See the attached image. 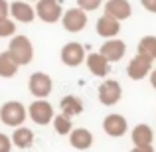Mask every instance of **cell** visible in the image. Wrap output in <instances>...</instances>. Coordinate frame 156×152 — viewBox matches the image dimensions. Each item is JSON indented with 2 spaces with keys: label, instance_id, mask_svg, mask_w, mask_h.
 Returning <instances> with one entry per match:
<instances>
[{
  "label": "cell",
  "instance_id": "cell-1",
  "mask_svg": "<svg viewBox=\"0 0 156 152\" xmlns=\"http://www.w3.org/2000/svg\"><path fill=\"white\" fill-rule=\"evenodd\" d=\"M26 117H28V109L20 101H8L0 107V121L6 126L16 129V126L24 125Z\"/></svg>",
  "mask_w": 156,
  "mask_h": 152
},
{
  "label": "cell",
  "instance_id": "cell-2",
  "mask_svg": "<svg viewBox=\"0 0 156 152\" xmlns=\"http://www.w3.org/2000/svg\"><path fill=\"white\" fill-rule=\"evenodd\" d=\"M8 51L18 61V65H28L34 59V46L28 36H12L10 44H8Z\"/></svg>",
  "mask_w": 156,
  "mask_h": 152
},
{
  "label": "cell",
  "instance_id": "cell-3",
  "mask_svg": "<svg viewBox=\"0 0 156 152\" xmlns=\"http://www.w3.org/2000/svg\"><path fill=\"white\" fill-rule=\"evenodd\" d=\"M36 16L46 24H55L63 16L59 0H36Z\"/></svg>",
  "mask_w": 156,
  "mask_h": 152
},
{
  "label": "cell",
  "instance_id": "cell-4",
  "mask_svg": "<svg viewBox=\"0 0 156 152\" xmlns=\"http://www.w3.org/2000/svg\"><path fill=\"white\" fill-rule=\"evenodd\" d=\"M28 89H30V93L36 99H46L53 91V81L48 73L36 71V73H32L30 79H28Z\"/></svg>",
  "mask_w": 156,
  "mask_h": 152
},
{
  "label": "cell",
  "instance_id": "cell-5",
  "mask_svg": "<svg viewBox=\"0 0 156 152\" xmlns=\"http://www.w3.org/2000/svg\"><path fill=\"white\" fill-rule=\"evenodd\" d=\"M28 117H30L36 125L46 126V125H50L53 121L55 113H53L51 103H48L46 99H36L30 107H28Z\"/></svg>",
  "mask_w": 156,
  "mask_h": 152
},
{
  "label": "cell",
  "instance_id": "cell-6",
  "mask_svg": "<svg viewBox=\"0 0 156 152\" xmlns=\"http://www.w3.org/2000/svg\"><path fill=\"white\" fill-rule=\"evenodd\" d=\"M61 26L67 32H71V34H77V32L85 30V26H87V12L79 6L65 10L63 16H61Z\"/></svg>",
  "mask_w": 156,
  "mask_h": 152
},
{
  "label": "cell",
  "instance_id": "cell-7",
  "mask_svg": "<svg viewBox=\"0 0 156 152\" xmlns=\"http://www.w3.org/2000/svg\"><path fill=\"white\" fill-rule=\"evenodd\" d=\"M150 71H152V59L142 55V53H136V55L129 61V65H126V75L133 81H140V79H144V77H148Z\"/></svg>",
  "mask_w": 156,
  "mask_h": 152
},
{
  "label": "cell",
  "instance_id": "cell-8",
  "mask_svg": "<svg viewBox=\"0 0 156 152\" xmlns=\"http://www.w3.org/2000/svg\"><path fill=\"white\" fill-rule=\"evenodd\" d=\"M59 57H61V63L67 65V67H77L85 61L87 53H85V48L81 46L79 42H67L59 51Z\"/></svg>",
  "mask_w": 156,
  "mask_h": 152
},
{
  "label": "cell",
  "instance_id": "cell-9",
  "mask_svg": "<svg viewBox=\"0 0 156 152\" xmlns=\"http://www.w3.org/2000/svg\"><path fill=\"white\" fill-rule=\"evenodd\" d=\"M122 97V87L117 79H107L99 85V101L105 107H113L121 101Z\"/></svg>",
  "mask_w": 156,
  "mask_h": 152
},
{
  "label": "cell",
  "instance_id": "cell-10",
  "mask_svg": "<svg viewBox=\"0 0 156 152\" xmlns=\"http://www.w3.org/2000/svg\"><path fill=\"white\" fill-rule=\"evenodd\" d=\"M103 130H105V134H109V136H113V138H121V136H125V133L129 130V122L119 113L107 115L103 118Z\"/></svg>",
  "mask_w": 156,
  "mask_h": 152
},
{
  "label": "cell",
  "instance_id": "cell-11",
  "mask_svg": "<svg viewBox=\"0 0 156 152\" xmlns=\"http://www.w3.org/2000/svg\"><path fill=\"white\" fill-rule=\"evenodd\" d=\"M85 65H87V69L95 77H107V75H109V71H111V61L107 59L101 51L89 53V55L85 57Z\"/></svg>",
  "mask_w": 156,
  "mask_h": 152
},
{
  "label": "cell",
  "instance_id": "cell-12",
  "mask_svg": "<svg viewBox=\"0 0 156 152\" xmlns=\"http://www.w3.org/2000/svg\"><path fill=\"white\" fill-rule=\"evenodd\" d=\"M95 30H97V34H99L101 38H105V40L115 38V36H119V32H121V20L113 18L111 14L105 12V14L97 20Z\"/></svg>",
  "mask_w": 156,
  "mask_h": 152
},
{
  "label": "cell",
  "instance_id": "cell-13",
  "mask_svg": "<svg viewBox=\"0 0 156 152\" xmlns=\"http://www.w3.org/2000/svg\"><path fill=\"white\" fill-rule=\"evenodd\" d=\"M99 51L103 53L111 63H115V61H121L122 57H125L126 44L122 42V40H119V38H109V40H105V44L101 46Z\"/></svg>",
  "mask_w": 156,
  "mask_h": 152
},
{
  "label": "cell",
  "instance_id": "cell-14",
  "mask_svg": "<svg viewBox=\"0 0 156 152\" xmlns=\"http://www.w3.org/2000/svg\"><path fill=\"white\" fill-rule=\"evenodd\" d=\"M10 16L22 24H30L36 18V8L28 4V0H16L10 2Z\"/></svg>",
  "mask_w": 156,
  "mask_h": 152
},
{
  "label": "cell",
  "instance_id": "cell-15",
  "mask_svg": "<svg viewBox=\"0 0 156 152\" xmlns=\"http://www.w3.org/2000/svg\"><path fill=\"white\" fill-rule=\"evenodd\" d=\"M103 6L107 14H111L117 20H129L133 16V6L129 0H107V4Z\"/></svg>",
  "mask_w": 156,
  "mask_h": 152
},
{
  "label": "cell",
  "instance_id": "cell-16",
  "mask_svg": "<svg viewBox=\"0 0 156 152\" xmlns=\"http://www.w3.org/2000/svg\"><path fill=\"white\" fill-rule=\"evenodd\" d=\"M67 136H69V144L75 150H87L93 146V134L87 129H71V133Z\"/></svg>",
  "mask_w": 156,
  "mask_h": 152
},
{
  "label": "cell",
  "instance_id": "cell-17",
  "mask_svg": "<svg viewBox=\"0 0 156 152\" xmlns=\"http://www.w3.org/2000/svg\"><path fill=\"white\" fill-rule=\"evenodd\" d=\"M59 109L63 115H67V117H77V115L83 113V101L79 99L77 95H65L63 99L59 103Z\"/></svg>",
  "mask_w": 156,
  "mask_h": 152
},
{
  "label": "cell",
  "instance_id": "cell-18",
  "mask_svg": "<svg viewBox=\"0 0 156 152\" xmlns=\"http://www.w3.org/2000/svg\"><path fill=\"white\" fill-rule=\"evenodd\" d=\"M20 65L18 61L12 57L10 51H2L0 53V77L2 79H10V77H14L16 73H18Z\"/></svg>",
  "mask_w": 156,
  "mask_h": 152
},
{
  "label": "cell",
  "instance_id": "cell-19",
  "mask_svg": "<svg viewBox=\"0 0 156 152\" xmlns=\"http://www.w3.org/2000/svg\"><path fill=\"white\" fill-rule=\"evenodd\" d=\"M12 144L16 148H30L34 144V133L28 126H16V130L12 133Z\"/></svg>",
  "mask_w": 156,
  "mask_h": 152
},
{
  "label": "cell",
  "instance_id": "cell-20",
  "mask_svg": "<svg viewBox=\"0 0 156 152\" xmlns=\"http://www.w3.org/2000/svg\"><path fill=\"white\" fill-rule=\"evenodd\" d=\"M130 138H133V144H152L154 133H152V129H150V125L140 122V125H136L133 129Z\"/></svg>",
  "mask_w": 156,
  "mask_h": 152
},
{
  "label": "cell",
  "instance_id": "cell-21",
  "mask_svg": "<svg viewBox=\"0 0 156 152\" xmlns=\"http://www.w3.org/2000/svg\"><path fill=\"white\" fill-rule=\"evenodd\" d=\"M51 125H53V130H55L59 136H67L69 133H71V129H73V122H71V117H67V115H55L53 117V121H51Z\"/></svg>",
  "mask_w": 156,
  "mask_h": 152
},
{
  "label": "cell",
  "instance_id": "cell-22",
  "mask_svg": "<svg viewBox=\"0 0 156 152\" xmlns=\"http://www.w3.org/2000/svg\"><path fill=\"white\" fill-rule=\"evenodd\" d=\"M138 53L150 57V59H156V36H144V38L138 42V48H136Z\"/></svg>",
  "mask_w": 156,
  "mask_h": 152
},
{
  "label": "cell",
  "instance_id": "cell-23",
  "mask_svg": "<svg viewBox=\"0 0 156 152\" xmlns=\"http://www.w3.org/2000/svg\"><path fill=\"white\" fill-rule=\"evenodd\" d=\"M16 34V22L4 18L0 20V38H12Z\"/></svg>",
  "mask_w": 156,
  "mask_h": 152
},
{
  "label": "cell",
  "instance_id": "cell-24",
  "mask_svg": "<svg viewBox=\"0 0 156 152\" xmlns=\"http://www.w3.org/2000/svg\"><path fill=\"white\" fill-rule=\"evenodd\" d=\"M75 2H77V6L83 8L85 12H95L97 8L103 6V0H75Z\"/></svg>",
  "mask_w": 156,
  "mask_h": 152
},
{
  "label": "cell",
  "instance_id": "cell-25",
  "mask_svg": "<svg viewBox=\"0 0 156 152\" xmlns=\"http://www.w3.org/2000/svg\"><path fill=\"white\" fill-rule=\"evenodd\" d=\"M12 138L6 136L4 133H0V152H12Z\"/></svg>",
  "mask_w": 156,
  "mask_h": 152
},
{
  "label": "cell",
  "instance_id": "cell-26",
  "mask_svg": "<svg viewBox=\"0 0 156 152\" xmlns=\"http://www.w3.org/2000/svg\"><path fill=\"white\" fill-rule=\"evenodd\" d=\"M8 14H10V2L8 0H0V20L8 18Z\"/></svg>",
  "mask_w": 156,
  "mask_h": 152
},
{
  "label": "cell",
  "instance_id": "cell-27",
  "mask_svg": "<svg viewBox=\"0 0 156 152\" xmlns=\"http://www.w3.org/2000/svg\"><path fill=\"white\" fill-rule=\"evenodd\" d=\"M142 8L148 12H152V14H156V0H140Z\"/></svg>",
  "mask_w": 156,
  "mask_h": 152
},
{
  "label": "cell",
  "instance_id": "cell-28",
  "mask_svg": "<svg viewBox=\"0 0 156 152\" xmlns=\"http://www.w3.org/2000/svg\"><path fill=\"white\" fill-rule=\"evenodd\" d=\"M130 152H154L152 144H134Z\"/></svg>",
  "mask_w": 156,
  "mask_h": 152
},
{
  "label": "cell",
  "instance_id": "cell-29",
  "mask_svg": "<svg viewBox=\"0 0 156 152\" xmlns=\"http://www.w3.org/2000/svg\"><path fill=\"white\" fill-rule=\"evenodd\" d=\"M148 79H150V85H152V89H156V69H152V71H150Z\"/></svg>",
  "mask_w": 156,
  "mask_h": 152
},
{
  "label": "cell",
  "instance_id": "cell-30",
  "mask_svg": "<svg viewBox=\"0 0 156 152\" xmlns=\"http://www.w3.org/2000/svg\"><path fill=\"white\" fill-rule=\"evenodd\" d=\"M28 2H34V0H28Z\"/></svg>",
  "mask_w": 156,
  "mask_h": 152
}]
</instances>
